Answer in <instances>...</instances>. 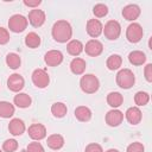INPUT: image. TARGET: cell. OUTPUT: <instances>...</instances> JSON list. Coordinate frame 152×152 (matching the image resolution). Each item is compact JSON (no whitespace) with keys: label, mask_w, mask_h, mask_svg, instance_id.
<instances>
[{"label":"cell","mask_w":152,"mask_h":152,"mask_svg":"<svg viewBox=\"0 0 152 152\" xmlns=\"http://www.w3.org/2000/svg\"><path fill=\"white\" fill-rule=\"evenodd\" d=\"M27 152H45L43 145L38 141H32L27 145V148H26Z\"/></svg>","instance_id":"836d02e7"},{"label":"cell","mask_w":152,"mask_h":152,"mask_svg":"<svg viewBox=\"0 0 152 152\" xmlns=\"http://www.w3.org/2000/svg\"><path fill=\"white\" fill-rule=\"evenodd\" d=\"M104 37L109 40H116L121 33V25L116 20H108L102 30Z\"/></svg>","instance_id":"5b68a950"},{"label":"cell","mask_w":152,"mask_h":152,"mask_svg":"<svg viewBox=\"0 0 152 152\" xmlns=\"http://www.w3.org/2000/svg\"><path fill=\"white\" fill-rule=\"evenodd\" d=\"M18 148V141L15 139H7L2 144V150L5 152H14Z\"/></svg>","instance_id":"1f68e13d"},{"label":"cell","mask_w":152,"mask_h":152,"mask_svg":"<svg viewBox=\"0 0 152 152\" xmlns=\"http://www.w3.org/2000/svg\"><path fill=\"white\" fill-rule=\"evenodd\" d=\"M80 87L83 93L86 94H94L100 88L99 78L93 74H86L80 80Z\"/></svg>","instance_id":"7a4b0ae2"},{"label":"cell","mask_w":152,"mask_h":152,"mask_svg":"<svg viewBox=\"0 0 152 152\" xmlns=\"http://www.w3.org/2000/svg\"><path fill=\"white\" fill-rule=\"evenodd\" d=\"M126 152H145V147L141 142L139 141H134L132 144H129L127 146V150Z\"/></svg>","instance_id":"d6a6232c"},{"label":"cell","mask_w":152,"mask_h":152,"mask_svg":"<svg viewBox=\"0 0 152 152\" xmlns=\"http://www.w3.org/2000/svg\"><path fill=\"white\" fill-rule=\"evenodd\" d=\"M84 152H103V150H102L101 145H99L96 142H90L87 145Z\"/></svg>","instance_id":"d590c367"},{"label":"cell","mask_w":152,"mask_h":152,"mask_svg":"<svg viewBox=\"0 0 152 152\" xmlns=\"http://www.w3.org/2000/svg\"><path fill=\"white\" fill-rule=\"evenodd\" d=\"M75 116L78 121L86 122L91 119V110L86 106H78L75 109Z\"/></svg>","instance_id":"7402d4cb"},{"label":"cell","mask_w":152,"mask_h":152,"mask_svg":"<svg viewBox=\"0 0 152 152\" xmlns=\"http://www.w3.org/2000/svg\"><path fill=\"white\" fill-rule=\"evenodd\" d=\"M25 45L30 49H36L40 45V37L36 32H30L25 37Z\"/></svg>","instance_id":"484cf974"},{"label":"cell","mask_w":152,"mask_h":152,"mask_svg":"<svg viewBox=\"0 0 152 152\" xmlns=\"http://www.w3.org/2000/svg\"><path fill=\"white\" fill-rule=\"evenodd\" d=\"M30 24L34 27H39L45 23V12L43 10H38V8H33L28 13V19Z\"/></svg>","instance_id":"30bf717a"},{"label":"cell","mask_w":152,"mask_h":152,"mask_svg":"<svg viewBox=\"0 0 152 152\" xmlns=\"http://www.w3.org/2000/svg\"><path fill=\"white\" fill-rule=\"evenodd\" d=\"M106 152H119L116 148H109V150H107Z\"/></svg>","instance_id":"f35d334b"},{"label":"cell","mask_w":152,"mask_h":152,"mask_svg":"<svg viewBox=\"0 0 152 152\" xmlns=\"http://www.w3.org/2000/svg\"><path fill=\"white\" fill-rule=\"evenodd\" d=\"M10 40V33L6 28L4 27H0V45H4V44H7Z\"/></svg>","instance_id":"e575fe53"},{"label":"cell","mask_w":152,"mask_h":152,"mask_svg":"<svg viewBox=\"0 0 152 152\" xmlns=\"http://www.w3.org/2000/svg\"><path fill=\"white\" fill-rule=\"evenodd\" d=\"M140 7L135 4H129L124 7L122 10V17L128 21H134L140 15Z\"/></svg>","instance_id":"9a60e30c"},{"label":"cell","mask_w":152,"mask_h":152,"mask_svg":"<svg viewBox=\"0 0 152 152\" xmlns=\"http://www.w3.org/2000/svg\"><path fill=\"white\" fill-rule=\"evenodd\" d=\"M106 64H107V68L109 70H118L121 66V64H122V58H121L120 55H116V53L110 55L107 58Z\"/></svg>","instance_id":"4316f807"},{"label":"cell","mask_w":152,"mask_h":152,"mask_svg":"<svg viewBox=\"0 0 152 152\" xmlns=\"http://www.w3.org/2000/svg\"><path fill=\"white\" fill-rule=\"evenodd\" d=\"M28 135L34 141H39L46 137V128L42 124H32L28 127Z\"/></svg>","instance_id":"7c38bea8"},{"label":"cell","mask_w":152,"mask_h":152,"mask_svg":"<svg viewBox=\"0 0 152 152\" xmlns=\"http://www.w3.org/2000/svg\"><path fill=\"white\" fill-rule=\"evenodd\" d=\"M0 152H2V151H1V150H0Z\"/></svg>","instance_id":"60d3db41"},{"label":"cell","mask_w":152,"mask_h":152,"mask_svg":"<svg viewBox=\"0 0 152 152\" xmlns=\"http://www.w3.org/2000/svg\"><path fill=\"white\" fill-rule=\"evenodd\" d=\"M28 20L21 14H13L8 20V28L14 33H20L27 27Z\"/></svg>","instance_id":"277c9868"},{"label":"cell","mask_w":152,"mask_h":152,"mask_svg":"<svg viewBox=\"0 0 152 152\" xmlns=\"http://www.w3.org/2000/svg\"><path fill=\"white\" fill-rule=\"evenodd\" d=\"M51 34L53 39L58 43H66L71 39L72 27L66 20H57L51 30Z\"/></svg>","instance_id":"6da1fadb"},{"label":"cell","mask_w":152,"mask_h":152,"mask_svg":"<svg viewBox=\"0 0 152 152\" xmlns=\"http://www.w3.org/2000/svg\"><path fill=\"white\" fill-rule=\"evenodd\" d=\"M20 152H27V151H26V150H21Z\"/></svg>","instance_id":"ab89813d"},{"label":"cell","mask_w":152,"mask_h":152,"mask_svg":"<svg viewBox=\"0 0 152 152\" xmlns=\"http://www.w3.org/2000/svg\"><path fill=\"white\" fill-rule=\"evenodd\" d=\"M86 68H87V64L83 58L76 57L70 62V70L74 75H82L84 72Z\"/></svg>","instance_id":"ac0fdd59"},{"label":"cell","mask_w":152,"mask_h":152,"mask_svg":"<svg viewBox=\"0 0 152 152\" xmlns=\"http://www.w3.org/2000/svg\"><path fill=\"white\" fill-rule=\"evenodd\" d=\"M46 144L52 150H59L64 146V138L61 134H51L48 137Z\"/></svg>","instance_id":"d6986e66"},{"label":"cell","mask_w":152,"mask_h":152,"mask_svg":"<svg viewBox=\"0 0 152 152\" xmlns=\"http://www.w3.org/2000/svg\"><path fill=\"white\" fill-rule=\"evenodd\" d=\"M6 64L8 65V68L11 69H18L21 64V58L18 53L11 52L6 56Z\"/></svg>","instance_id":"83f0119b"},{"label":"cell","mask_w":152,"mask_h":152,"mask_svg":"<svg viewBox=\"0 0 152 152\" xmlns=\"http://www.w3.org/2000/svg\"><path fill=\"white\" fill-rule=\"evenodd\" d=\"M32 82L37 88H45L50 83V76L45 69H36L32 72Z\"/></svg>","instance_id":"52a82bcc"},{"label":"cell","mask_w":152,"mask_h":152,"mask_svg":"<svg viewBox=\"0 0 152 152\" xmlns=\"http://www.w3.org/2000/svg\"><path fill=\"white\" fill-rule=\"evenodd\" d=\"M103 30V25L99 19H89L87 21V33L93 37V38H97Z\"/></svg>","instance_id":"5bb4252c"},{"label":"cell","mask_w":152,"mask_h":152,"mask_svg":"<svg viewBox=\"0 0 152 152\" xmlns=\"http://www.w3.org/2000/svg\"><path fill=\"white\" fill-rule=\"evenodd\" d=\"M150 101V95L146 91H138L134 95V102L137 106H145Z\"/></svg>","instance_id":"f546056e"},{"label":"cell","mask_w":152,"mask_h":152,"mask_svg":"<svg viewBox=\"0 0 152 152\" xmlns=\"http://www.w3.org/2000/svg\"><path fill=\"white\" fill-rule=\"evenodd\" d=\"M128 61L131 64L133 65H142L146 62V55L142 51L139 50H134L132 52H129L128 55Z\"/></svg>","instance_id":"44dd1931"},{"label":"cell","mask_w":152,"mask_h":152,"mask_svg":"<svg viewBox=\"0 0 152 152\" xmlns=\"http://www.w3.org/2000/svg\"><path fill=\"white\" fill-rule=\"evenodd\" d=\"M93 13L97 18H103L108 14V7L104 4H96L93 8Z\"/></svg>","instance_id":"4dcf8cb0"},{"label":"cell","mask_w":152,"mask_h":152,"mask_svg":"<svg viewBox=\"0 0 152 152\" xmlns=\"http://www.w3.org/2000/svg\"><path fill=\"white\" fill-rule=\"evenodd\" d=\"M13 101H14V104L19 108H27L31 106V102H32L30 95H27L26 93H18L14 96Z\"/></svg>","instance_id":"ffe728a7"},{"label":"cell","mask_w":152,"mask_h":152,"mask_svg":"<svg viewBox=\"0 0 152 152\" xmlns=\"http://www.w3.org/2000/svg\"><path fill=\"white\" fill-rule=\"evenodd\" d=\"M124 120V113L119 109H110L106 114V122L110 127H116L119 126Z\"/></svg>","instance_id":"4fadbf2b"},{"label":"cell","mask_w":152,"mask_h":152,"mask_svg":"<svg viewBox=\"0 0 152 152\" xmlns=\"http://www.w3.org/2000/svg\"><path fill=\"white\" fill-rule=\"evenodd\" d=\"M25 129H26L25 124H24V121H23L21 119H19V118L12 119V120L10 121V124H8V131H10V133H11L12 135H15V137L21 135V134L25 132Z\"/></svg>","instance_id":"2e32d148"},{"label":"cell","mask_w":152,"mask_h":152,"mask_svg":"<svg viewBox=\"0 0 152 152\" xmlns=\"http://www.w3.org/2000/svg\"><path fill=\"white\" fill-rule=\"evenodd\" d=\"M44 61L49 66H57L63 62V53L59 50H50L44 55Z\"/></svg>","instance_id":"8fae6325"},{"label":"cell","mask_w":152,"mask_h":152,"mask_svg":"<svg viewBox=\"0 0 152 152\" xmlns=\"http://www.w3.org/2000/svg\"><path fill=\"white\" fill-rule=\"evenodd\" d=\"M66 50L71 56H78L83 51V44L77 39H72L68 43Z\"/></svg>","instance_id":"d4e9b609"},{"label":"cell","mask_w":152,"mask_h":152,"mask_svg":"<svg viewBox=\"0 0 152 152\" xmlns=\"http://www.w3.org/2000/svg\"><path fill=\"white\" fill-rule=\"evenodd\" d=\"M66 112H68V108L63 102H55L51 106V113L56 118H63L66 114Z\"/></svg>","instance_id":"f1b7e54d"},{"label":"cell","mask_w":152,"mask_h":152,"mask_svg":"<svg viewBox=\"0 0 152 152\" xmlns=\"http://www.w3.org/2000/svg\"><path fill=\"white\" fill-rule=\"evenodd\" d=\"M144 74H145L146 81H147V82H152V64H151V63L146 64L145 70H144Z\"/></svg>","instance_id":"8d00e7d4"},{"label":"cell","mask_w":152,"mask_h":152,"mask_svg":"<svg viewBox=\"0 0 152 152\" xmlns=\"http://www.w3.org/2000/svg\"><path fill=\"white\" fill-rule=\"evenodd\" d=\"M122 102H124V96L118 91H112L107 95V103L110 107H113L114 109L120 107L122 104Z\"/></svg>","instance_id":"603a6c76"},{"label":"cell","mask_w":152,"mask_h":152,"mask_svg":"<svg viewBox=\"0 0 152 152\" xmlns=\"http://www.w3.org/2000/svg\"><path fill=\"white\" fill-rule=\"evenodd\" d=\"M25 86V81L24 77L19 74H12L10 75V77L7 78V87L11 91L14 93H19Z\"/></svg>","instance_id":"9c48e42d"},{"label":"cell","mask_w":152,"mask_h":152,"mask_svg":"<svg viewBox=\"0 0 152 152\" xmlns=\"http://www.w3.org/2000/svg\"><path fill=\"white\" fill-rule=\"evenodd\" d=\"M83 49L86 50V53L90 57H97L102 53L103 51V45L100 40L97 39H90L87 42L86 46H83Z\"/></svg>","instance_id":"ba28073f"},{"label":"cell","mask_w":152,"mask_h":152,"mask_svg":"<svg viewBox=\"0 0 152 152\" xmlns=\"http://www.w3.org/2000/svg\"><path fill=\"white\" fill-rule=\"evenodd\" d=\"M14 106L7 101H0V118L8 119L14 114Z\"/></svg>","instance_id":"cb8c5ba5"},{"label":"cell","mask_w":152,"mask_h":152,"mask_svg":"<svg viewBox=\"0 0 152 152\" xmlns=\"http://www.w3.org/2000/svg\"><path fill=\"white\" fill-rule=\"evenodd\" d=\"M40 4H42L40 0H33V1H31V0H24V5H26L28 7H33V8L38 7Z\"/></svg>","instance_id":"74e56055"},{"label":"cell","mask_w":152,"mask_h":152,"mask_svg":"<svg viewBox=\"0 0 152 152\" xmlns=\"http://www.w3.org/2000/svg\"><path fill=\"white\" fill-rule=\"evenodd\" d=\"M116 84L122 89H129L135 83V76L131 69H121L116 74Z\"/></svg>","instance_id":"3957f363"},{"label":"cell","mask_w":152,"mask_h":152,"mask_svg":"<svg viewBox=\"0 0 152 152\" xmlns=\"http://www.w3.org/2000/svg\"><path fill=\"white\" fill-rule=\"evenodd\" d=\"M144 36V31L140 24L138 23H132L128 25L127 30H126V38L129 43H138L141 40Z\"/></svg>","instance_id":"8992f818"},{"label":"cell","mask_w":152,"mask_h":152,"mask_svg":"<svg viewBox=\"0 0 152 152\" xmlns=\"http://www.w3.org/2000/svg\"><path fill=\"white\" fill-rule=\"evenodd\" d=\"M126 120L131 124V125H138L141 121L142 118V113L138 107H129L126 113H125Z\"/></svg>","instance_id":"e0dca14e"}]
</instances>
